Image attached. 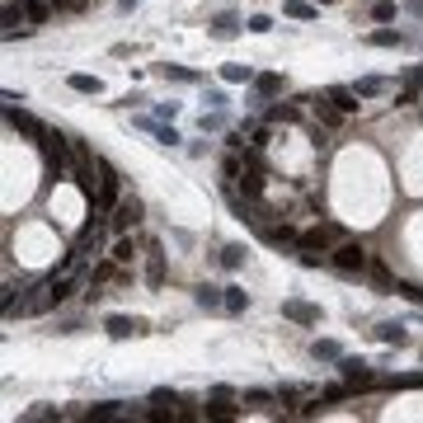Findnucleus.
Masks as SVG:
<instances>
[{
    "instance_id": "f257e3e1",
    "label": "nucleus",
    "mask_w": 423,
    "mask_h": 423,
    "mask_svg": "<svg viewBox=\"0 0 423 423\" xmlns=\"http://www.w3.org/2000/svg\"><path fill=\"white\" fill-rule=\"evenodd\" d=\"M118 198H123V179H118V170H113L109 160H99V188H94L90 207L99 212V217H109L113 207H118Z\"/></svg>"
},
{
    "instance_id": "f03ea898",
    "label": "nucleus",
    "mask_w": 423,
    "mask_h": 423,
    "mask_svg": "<svg viewBox=\"0 0 423 423\" xmlns=\"http://www.w3.org/2000/svg\"><path fill=\"white\" fill-rule=\"evenodd\" d=\"M329 264L353 278V273H367L372 254H367V245H362V240H339V245H334V254H329Z\"/></svg>"
},
{
    "instance_id": "7ed1b4c3",
    "label": "nucleus",
    "mask_w": 423,
    "mask_h": 423,
    "mask_svg": "<svg viewBox=\"0 0 423 423\" xmlns=\"http://www.w3.org/2000/svg\"><path fill=\"white\" fill-rule=\"evenodd\" d=\"M141 212H146V207H141L137 193H123V198H118V207L109 212V231L113 235H127L132 226H141Z\"/></svg>"
},
{
    "instance_id": "20e7f679",
    "label": "nucleus",
    "mask_w": 423,
    "mask_h": 423,
    "mask_svg": "<svg viewBox=\"0 0 423 423\" xmlns=\"http://www.w3.org/2000/svg\"><path fill=\"white\" fill-rule=\"evenodd\" d=\"M301 104L311 109V118H315V123H320V127H325V132H329V127H339V123H344V118H348V113L339 109V104H334L329 94H325V99H320V94H306Z\"/></svg>"
},
{
    "instance_id": "39448f33",
    "label": "nucleus",
    "mask_w": 423,
    "mask_h": 423,
    "mask_svg": "<svg viewBox=\"0 0 423 423\" xmlns=\"http://www.w3.org/2000/svg\"><path fill=\"white\" fill-rule=\"evenodd\" d=\"M339 376H344V381L353 386V391H372L376 381H381V376H376L362 358H339Z\"/></svg>"
},
{
    "instance_id": "423d86ee",
    "label": "nucleus",
    "mask_w": 423,
    "mask_h": 423,
    "mask_svg": "<svg viewBox=\"0 0 423 423\" xmlns=\"http://www.w3.org/2000/svg\"><path fill=\"white\" fill-rule=\"evenodd\" d=\"M29 10H24V0H5V43H15V38H29Z\"/></svg>"
},
{
    "instance_id": "0eeeda50",
    "label": "nucleus",
    "mask_w": 423,
    "mask_h": 423,
    "mask_svg": "<svg viewBox=\"0 0 423 423\" xmlns=\"http://www.w3.org/2000/svg\"><path fill=\"white\" fill-rule=\"evenodd\" d=\"M104 235H109V217H99V212H94V217H90V226L80 231V240H76V245L94 259V254H104Z\"/></svg>"
},
{
    "instance_id": "6e6552de",
    "label": "nucleus",
    "mask_w": 423,
    "mask_h": 423,
    "mask_svg": "<svg viewBox=\"0 0 423 423\" xmlns=\"http://www.w3.org/2000/svg\"><path fill=\"white\" fill-rule=\"evenodd\" d=\"M334 240H339V226H311V231H301L297 235V250H315V254H325L329 245H334Z\"/></svg>"
},
{
    "instance_id": "1a4fd4ad",
    "label": "nucleus",
    "mask_w": 423,
    "mask_h": 423,
    "mask_svg": "<svg viewBox=\"0 0 423 423\" xmlns=\"http://www.w3.org/2000/svg\"><path fill=\"white\" fill-rule=\"evenodd\" d=\"M104 329H109L113 339H132V334H146V320L141 315H104Z\"/></svg>"
},
{
    "instance_id": "9d476101",
    "label": "nucleus",
    "mask_w": 423,
    "mask_h": 423,
    "mask_svg": "<svg viewBox=\"0 0 423 423\" xmlns=\"http://www.w3.org/2000/svg\"><path fill=\"white\" fill-rule=\"evenodd\" d=\"M5 118H10V127H19V132H24V137H33V141H43V137H47V127L38 123L33 113H24L19 104H5Z\"/></svg>"
},
{
    "instance_id": "9b49d317",
    "label": "nucleus",
    "mask_w": 423,
    "mask_h": 423,
    "mask_svg": "<svg viewBox=\"0 0 423 423\" xmlns=\"http://www.w3.org/2000/svg\"><path fill=\"white\" fill-rule=\"evenodd\" d=\"M146 282H151V287L165 282V245H160V240L146 245Z\"/></svg>"
},
{
    "instance_id": "f8f14e48",
    "label": "nucleus",
    "mask_w": 423,
    "mask_h": 423,
    "mask_svg": "<svg viewBox=\"0 0 423 423\" xmlns=\"http://www.w3.org/2000/svg\"><path fill=\"white\" fill-rule=\"evenodd\" d=\"M282 315L297 325H320V306H311V301H282Z\"/></svg>"
},
{
    "instance_id": "ddd939ff",
    "label": "nucleus",
    "mask_w": 423,
    "mask_h": 423,
    "mask_svg": "<svg viewBox=\"0 0 423 423\" xmlns=\"http://www.w3.org/2000/svg\"><path fill=\"white\" fill-rule=\"evenodd\" d=\"M240 29H245V19L235 15V10H226V15L212 19V38H221V43H226V38H235Z\"/></svg>"
},
{
    "instance_id": "4468645a",
    "label": "nucleus",
    "mask_w": 423,
    "mask_h": 423,
    "mask_svg": "<svg viewBox=\"0 0 423 423\" xmlns=\"http://www.w3.org/2000/svg\"><path fill=\"white\" fill-rule=\"evenodd\" d=\"M376 339H381V344H391V348H405L409 344V329L400 325V320H386V325H376Z\"/></svg>"
},
{
    "instance_id": "2eb2a0df",
    "label": "nucleus",
    "mask_w": 423,
    "mask_h": 423,
    "mask_svg": "<svg viewBox=\"0 0 423 423\" xmlns=\"http://www.w3.org/2000/svg\"><path fill=\"white\" fill-rule=\"evenodd\" d=\"M198 306H203V311H226V287L203 282V287H198Z\"/></svg>"
},
{
    "instance_id": "dca6fc26",
    "label": "nucleus",
    "mask_w": 423,
    "mask_h": 423,
    "mask_svg": "<svg viewBox=\"0 0 423 423\" xmlns=\"http://www.w3.org/2000/svg\"><path fill=\"white\" fill-rule=\"evenodd\" d=\"M325 94H329V99H334V104H339V109L348 113V118H353V113H358V99H362L358 90H348V85H329Z\"/></svg>"
},
{
    "instance_id": "f3484780",
    "label": "nucleus",
    "mask_w": 423,
    "mask_h": 423,
    "mask_svg": "<svg viewBox=\"0 0 423 423\" xmlns=\"http://www.w3.org/2000/svg\"><path fill=\"white\" fill-rule=\"evenodd\" d=\"M24 10H29V19L33 24H47V19L62 10V0H24Z\"/></svg>"
},
{
    "instance_id": "a211bd4d",
    "label": "nucleus",
    "mask_w": 423,
    "mask_h": 423,
    "mask_svg": "<svg viewBox=\"0 0 423 423\" xmlns=\"http://www.w3.org/2000/svg\"><path fill=\"white\" fill-rule=\"evenodd\" d=\"M282 90H287V80H282V76H273V71L254 76V94H259V99H273V94H282Z\"/></svg>"
},
{
    "instance_id": "6ab92c4d",
    "label": "nucleus",
    "mask_w": 423,
    "mask_h": 423,
    "mask_svg": "<svg viewBox=\"0 0 423 423\" xmlns=\"http://www.w3.org/2000/svg\"><path fill=\"white\" fill-rule=\"evenodd\" d=\"M127 409H132V405L104 400V405H90V409H85V419H127Z\"/></svg>"
},
{
    "instance_id": "aec40b11",
    "label": "nucleus",
    "mask_w": 423,
    "mask_h": 423,
    "mask_svg": "<svg viewBox=\"0 0 423 423\" xmlns=\"http://www.w3.org/2000/svg\"><path fill=\"white\" fill-rule=\"evenodd\" d=\"M301 104H273V109H268V123L278 127V123H301Z\"/></svg>"
},
{
    "instance_id": "412c9836",
    "label": "nucleus",
    "mask_w": 423,
    "mask_h": 423,
    "mask_svg": "<svg viewBox=\"0 0 423 423\" xmlns=\"http://www.w3.org/2000/svg\"><path fill=\"white\" fill-rule=\"evenodd\" d=\"M367 278H372L376 287H381V292H391V287H395V273H391V268H386V264H381L376 254H372V264H367Z\"/></svg>"
},
{
    "instance_id": "4be33fe9",
    "label": "nucleus",
    "mask_w": 423,
    "mask_h": 423,
    "mask_svg": "<svg viewBox=\"0 0 423 423\" xmlns=\"http://www.w3.org/2000/svg\"><path fill=\"white\" fill-rule=\"evenodd\" d=\"M221 80H231V85H254V66L231 62V66H221Z\"/></svg>"
},
{
    "instance_id": "5701e85b",
    "label": "nucleus",
    "mask_w": 423,
    "mask_h": 423,
    "mask_svg": "<svg viewBox=\"0 0 423 423\" xmlns=\"http://www.w3.org/2000/svg\"><path fill=\"white\" fill-rule=\"evenodd\" d=\"M156 76L179 80V85H193V80H198V71H188V66H174V62H160V66H156Z\"/></svg>"
},
{
    "instance_id": "b1692460",
    "label": "nucleus",
    "mask_w": 423,
    "mask_h": 423,
    "mask_svg": "<svg viewBox=\"0 0 423 423\" xmlns=\"http://www.w3.org/2000/svg\"><path fill=\"white\" fill-rule=\"evenodd\" d=\"M240 405L245 409H268V405H282V400H278V391H245Z\"/></svg>"
},
{
    "instance_id": "393cba45",
    "label": "nucleus",
    "mask_w": 423,
    "mask_h": 423,
    "mask_svg": "<svg viewBox=\"0 0 423 423\" xmlns=\"http://www.w3.org/2000/svg\"><path fill=\"white\" fill-rule=\"evenodd\" d=\"M109 254H113V259H118V264L127 268V264H132V259H137V240H132V235H118V240H113V250H109Z\"/></svg>"
},
{
    "instance_id": "a878e982",
    "label": "nucleus",
    "mask_w": 423,
    "mask_h": 423,
    "mask_svg": "<svg viewBox=\"0 0 423 423\" xmlns=\"http://www.w3.org/2000/svg\"><path fill=\"white\" fill-rule=\"evenodd\" d=\"M353 90H358L362 99H372V94H386V90H391V80H386V76H362Z\"/></svg>"
},
{
    "instance_id": "bb28decb",
    "label": "nucleus",
    "mask_w": 423,
    "mask_h": 423,
    "mask_svg": "<svg viewBox=\"0 0 423 423\" xmlns=\"http://www.w3.org/2000/svg\"><path fill=\"white\" fill-rule=\"evenodd\" d=\"M311 353H315L320 362H339V358H344V348L334 344V339H315V344H311Z\"/></svg>"
},
{
    "instance_id": "cd10ccee",
    "label": "nucleus",
    "mask_w": 423,
    "mask_h": 423,
    "mask_svg": "<svg viewBox=\"0 0 423 423\" xmlns=\"http://www.w3.org/2000/svg\"><path fill=\"white\" fill-rule=\"evenodd\" d=\"M282 15H287V19H306V24H311L315 5H311V0H287V5H282Z\"/></svg>"
},
{
    "instance_id": "c85d7f7f",
    "label": "nucleus",
    "mask_w": 423,
    "mask_h": 423,
    "mask_svg": "<svg viewBox=\"0 0 423 423\" xmlns=\"http://www.w3.org/2000/svg\"><path fill=\"white\" fill-rule=\"evenodd\" d=\"M66 85H71L76 94H99V90H104V80H99V76H71Z\"/></svg>"
},
{
    "instance_id": "c756f323",
    "label": "nucleus",
    "mask_w": 423,
    "mask_h": 423,
    "mask_svg": "<svg viewBox=\"0 0 423 423\" xmlns=\"http://www.w3.org/2000/svg\"><path fill=\"white\" fill-rule=\"evenodd\" d=\"M245 306H250V297H245V287H226V311H231V315H240Z\"/></svg>"
},
{
    "instance_id": "7c9ffc66",
    "label": "nucleus",
    "mask_w": 423,
    "mask_h": 423,
    "mask_svg": "<svg viewBox=\"0 0 423 423\" xmlns=\"http://www.w3.org/2000/svg\"><path fill=\"white\" fill-rule=\"evenodd\" d=\"M367 43H372V47H400V43H405V38H400V33H395V29H376L372 38H367Z\"/></svg>"
},
{
    "instance_id": "2f4dec72",
    "label": "nucleus",
    "mask_w": 423,
    "mask_h": 423,
    "mask_svg": "<svg viewBox=\"0 0 423 423\" xmlns=\"http://www.w3.org/2000/svg\"><path fill=\"white\" fill-rule=\"evenodd\" d=\"M372 19L376 24H391L395 19V0H372Z\"/></svg>"
},
{
    "instance_id": "473e14b6",
    "label": "nucleus",
    "mask_w": 423,
    "mask_h": 423,
    "mask_svg": "<svg viewBox=\"0 0 423 423\" xmlns=\"http://www.w3.org/2000/svg\"><path fill=\"white\" fill-rule=\"evenodd\" d=\"M221 264H226V268L235 273V268L245 264V245H226V250H221Z\"/></svg>"
},
{
    "instance_id": "72a5a7b5",
    "label": "nucleus",
    "mask_w": 423,
    "mask_h": 423,
    "mask_svg": "<svg viewBox=\"0 0 423 423\" xmlns=\"http://www.w3.org/2000/svg\"><path fill=\"white\" fill-rule=\"evenodd\" d=\"M24 419H29V423H43V419H66V414H62V409H52V405H33Z\"/></svg>"
},
{
    "instance_id": "f704fd0d",
    "label": "nucleus",
    "mask_w": 423,
    "mask_h": 423,
    "mask_svg": "<svg viewBox=\"0 0 423 423\" xmlns=\"http://www.w3.org/2000/svg\"><path fill=\"white\" fill-rule=\"evenodd\" d=\"M198 127H203V132H217V127H226V109L203 113V118H198Z\"/></svg>"
},
{
    "instance_id": "c9c22d12",
    "label": "nucleus",
    "mask_w": 423,
    "mask_h": 423,
    "mask_svg": "<svg viewBox=\"0 0 423 423\" xmlns=\"http://www.w3.org/2000/svg\"><path fill=\"white\" fill-rule=\"evenodd\" d=\"M306 395H311L306 386H278V400H282V405H297V400H306Z\"/></svg>"
},
{
    "instance_id": "e433bc0d",
    "label": "nucleus",
    "mask_w": 423,
    "mask_h": 423,
    "mask_svg": "<svg viewBox=\"0 0 423 423\" xmlns=\"http://www.w3.org/2000/svg\"><path fill=\"white\" fill-rule=\"evenodd\" d=\"M207 414H212V419H240V405H217V400H212Z\"/></svg>"
},
{
    "instance_id": "4c0bfd02",
    "label": "nucleus",
    "mask_w": 423,
    "mask_h": 423,
    "mask_svg": "<svg viewBox=\"0 0 423 423\" xmlns=\"http://www.w3.org/2000/svg\"><path fill=\"white\" fill-rule=\"evenodd\" d=\"M348 395H353V386H325V391H320V400H348Z\"/></svg>"
},
{
    "instance_id": "58836bf2",
    "label": "nucleus",
    "mask_w": 423,
    "mask_h": 423,
    "mask_svg": "<svg viewBox=\"0 0 423 423\" xmlns=\"http://www.w3.org/2000/svg\"><path fill=\"white\" fill-rule=\"evenodd\" d=\"M245 29H250V33H268V29H273V19H268V15H250V19H245Z\"/></svg>"
},
{
    "instance_id": "ea45409f",
    "label": "nucleus",
    "mask_w": 423,
    "mask_h": 423,
    "mask_svg": "<svg viewBox=\"0 0 423 423\" xmlns=\"http://www.w3.org/2000/svg\"><path fill=\"white\" fill-rule=\"evenodd\" d=\"M156 141H160V146H179V132L160 123V127H156Z\"/></svg>"
},
{
    "instance_id": "a19ab883",
    "label": "nucleus",
    "mask_w": 423,
    "mask_h": 423,
    "mask_svg": "<svg viewBox=\"0 0 423 423\" xmlns=\"http://www.w3.org/2000/svg\"><path fill=\"white\" fill-rule=\"evenodd\" d=\"M151 405H174V409H179V395H174V391H151Z\"/></svg>"
},
{
    "instance_id": "79ce46f5",
    "label": "nucleus",
    "mask_w": 423,
    "mask_h": 423,
    "mask_svg": "<svg viewBox=\"0 0 423 423\" xmlns=\"http://www.w3.org/2000/svg\"><path fill=\"white\" fill-rule=\"evenodd\" d=\"M174 113H179V104H156V118H160V123H174Z\"/></svg>"
},
{
    "instance_id": "37998d69",
    "label": "nucleus",
    "mask_w": 423,
    "mask_h": 423,
    "mask_svg": "<svg viewBox=\"0 0 423 423\" xmlns=\"http://www.w3.org/2000/svg\"><path fill=\"white\" fill-rule=\"evenodd\" d=\"M405 10L409 15H423V0H405Z\"/></svg>"
},
{
    "instance_id": "c03bdc74",
    "label": "nucleus",
    "mask_w": 423,
    "mask_h": 423,
    "mask_svg": "<svg viewBox=\"0 0 423 423\" xmlns=\"http://www.w3.org/2000/svg\"><path fill=\"white\" fill-rule=\"evenodd\" d=\"M118 5H123V10H132V5H137V0H118Z\"/></svg>"
},
{
    "instance_id": "a18cd8bd",
    "label": "nucleus",
    "mask_w": 423,
    "mask_h": 423,
    "mask_svg": "<svg viewBox=\"0 0 423 423\" xmlns=\"http://www.w3.org/2000/svg\"><path fill=\"white\" fill-rule=\"evenodd\" d=\"M315 5H334V0H315Z\"/></svg>"
}]
</instances>
